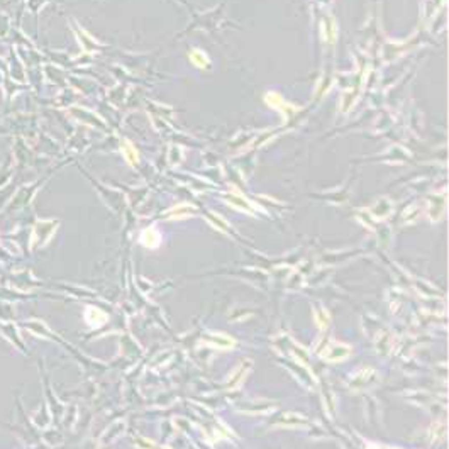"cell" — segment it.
<instances>
[{"label":"cell","instance_id":"7a4b0ae2","mask_svg":"<svg viewBox=\"0 0 449 449\" xmlns=\"http://www.w3.org/2000/svg\"><path fill=\"white\" fill-rule=\"evenodd\" d=\"M88 310L93 314V319H92V317H90V319H87L92 326H98L100 322H104L105 319H107V317H105L104 314H100V310H97V309H88Z\"/></svg>","mask_w":449,"mask_h":449},{"label":"cell","instance_id":"6da1fadb","mask_svg":"<svg viewBox=\"0 0 449 449\" xmlns=\"http://www.w3.org/2000/svg\"><path fill=\"white\" fill-rule=\"evenodd\" d=\"M142 242H144L146 246H149V247H153V246H158V241H160V236L156 234V231L155 229H147V231H144L142 232Z\"/></svg>","mask_w":449,"mask_h":449}]
</instances>
